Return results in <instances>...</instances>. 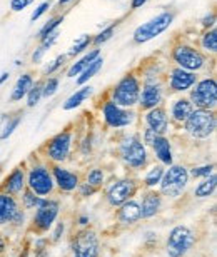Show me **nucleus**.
Returning a JSON list of instances; mask_svg holds the SVG:
<instances>
[{
    "instance_id": "f257e3e1",
    "label": "nucleus",
    "mask_w": 217,
    "mask_h": 257,
    "mask_svg": "<svg viewBox=\"0 0 217 257\" xmlns=\"http://www.w3.org/2000/svg\"><path fill=\"white\" fill-rule=\"evenodd\" d=\"M119 159L131 171H142L149 164L147 147L144 146L139 134H126L117 144Z\"/></svg>"
},
{
    "instance_id": "f03ea898",
    "label": "nucleus",
    "mask_w": 217,
    "mask_h": 257,
    "mask_svg": "<svg viewBox=\"0 0 217 257\" xmlns=\"http://www.w3.org/2000/svg\"><path fill=\"white\" fill-rule=\"evenodd\" d=\"M141 77L137 72L131 70L114 84L108 99L124 109H136L139 104V95H141Z\"/></svg>"
},
{
    "instance_id": "7ed1b4c3",
    "label": "nucleus",
    "mask_w": 217,
    "mask_h": 257,
    "mask_svg": "<svg viewBox=\"0 0 217 257\" xmlns=\"http://www.w3.org/2000/svg\"><path fill=\"white\" fill-rule=\"evenodd\" d=\"M170 59H172L175 67H180V69L189 72H195V74L204 70L209 64V55H205L200 49L187 42L175 44L170 49Z\"/></svg>"
},
{
    "instance_id": "20e7f679",
    "label": "nucleus",
    "mask_w": 217,
    "mask_h": 257,
    "mask_svg": "<svg viewBox=\"0 0 217 257\" xmlns=\"http://www.w3.org/2000/svg\"><path fill=\"white\" fill-rule=\"evenodd\" d=\"M184 132L194 141H205L212 137L217 128V117L214 110L194 109L192 114L182 124Z\"/></svg>"
},
{
    "instance_id": "39448f33",
    "label": "nucleus",
    "mask_w": 217,
    "mask_h": 257,
    "mask_svg": "<svg viewBox=\"0 0 217 257\" xmlns=\"http://www.w3.org/2000/svg\"><path fill=\"white\" fill-rule=\"evenodd\" d=\"M25 184L27 189L40 197H50L55 191V184L50 172V164L35 162L29 169H25Z\"/></svg>"
},
{
    "instance_id": "423d86ee",
    "label": "nucleus",
    "mask_w": 217,
    "mask_h": 257,
    "mask_svg": "<svg viewBox=\"0 0 217 257\" xmlns=\"http://www.w3.org/2000/svg\"><path fill=\"white\" fill-rule=\"evenodd\" d=\"M72 146H74V131L72 127H65L62 132L50 137L42 147L45 161L49 164H64L70 159Z\"/></svg>"
},
{
    "instance_id": "0eeeda50",
    "label": "nucleus",
    "mask_w": 217,
    "mask_h": 257,
    "mask_svg": "<svg viewBox=\"0 0 217 257\" xmlns=\"http://www.w3.org/2000/svg\"><path fill=\"white\" fill-rule=\"evenodd\" d=\"M189 169L184 164H172L164 171V176L159 184L162 195L169 199H177L184 194L189 184Z\"/></svg>"
},
{
    "instance_id": "6e6552de",
    "label": "nucleus",
    "mask_w": 217,
    "mask_h": 257,
    "mask_svg": "<svg viewBox=\"0 0 217 257\" xmlns=\"http://www.w3.org/2000/svg\"><path fill=\"white\" fill-rule=\"evenodd\" d=\"M175 19V12L174 10H164L159 15H156L154 19L147 20L146 24H141L139 27L134 30L132 34V40L134 44L137 45H142V44H147L151 42L152 39L159 37L162 32H165L170 25H172Z\"/></svg>"
},
{
    "instance_id": "1a4fd4ad",
    "label": "nucleus",
    "mask_w": 217,
    "mask_h": 257,
    "mask_svg": "<svg viewBox=\"0 0 217 257\" xmlns=\"http://www.w3.org/2000/svg\"><path fill=\"white\" fill-rule=\"evenodd\" d=\"M195 245L194 230L184 224L174 225L165 239V254L169 257H185Z\"/></svg>"
},
{
    "instance_id": "9d476101",
    "label": "nucleus",
    "mask_w": 217,
    "mask_h": 257,
    "mask_svg": "<svg viewBox=\"0 0 217 257\" xmlns=\"http://www.w3.org/2000/svg\"><path fill=\"white\" fill-rule=\"evenodd\" d=\"M139 189H141V181L136 177L117 179L105 189V202L108 204V207L117 209L124 202L136 197Z\"/></svg>"
},
{
    "instance_id": "9b49d317",
    "label": "nucleus",
    "mask_w": 217,
    "mask_h": 257,
    "mask_svg": "<svg viewBox=\"0 0 217 257\" xmlns=\"http://www.w3.org/2000/svg\"><path fill=\"white\" fill-rule=\"evenodd\" d=\"M60 214V200L52 197H44L40 205L34 210L32 220H30V230L37 234L49 232L54 222Z\"/></svg>"
},
{
    "instance_id": "f8f14e48",
    "label": "nucleus",
    "mask_w": 217,
    "mask_h": 257,
    "mask_svg": "<svg viewBox=\"0 0 217 257\" xmlns=\"http://www.w3.org/2000/svg\"><path fill=\"white\" fill-rule=\"evenodd\" d=\"M189 100L195 109L215 110L217 105V82L215 77H204L195 82V85L187 92Z\"/></svg>"
},
{
    "instance_id": "ddd939ff",
    "label": "nucleus",
    "mask_w": 217,
    "mask_h": 257,
    "mask_svg": "<svg viewBox=\"0 0 217 257\" xmlns=\"http://www.w3.org/2000/svg\"><path fill=\"white\" fill-rule=\"evenodd\" d=\"M100 114H102V119H104V124L108 128H114V131L131 127L137 119L136 110L124 109V107L114 104L111 99L104 100V104L100 105Z\"/></svg>"
},
{
    "instance_id": "4468645a",
    "label": "nucleus",
    "mask_w": 217,
    "mask_h": 257,
    "mask_svg": "<svg viewBox=\"0 0 217 257\" xmlns=\"http://www.w3.org/2000/svg\"><path fill=\"white\" fill-rule=\"evenodd\" d=\"M74 257H100V239L94 229H80L72 239Z\"/></svg>"
},
{
    "instance_id": "2eb2a0df",
    "label": "nucleus",
    "mask_w": 217,
    "mask_h": 257,
    "mask_svg": "<svg viewBox=\"0 0 217 257\" xmlns=\"http://www.w3.org/2000/svg\"><path fill=\"white\" fill-rule=\"evenodd\" d=\"M199 80V74L195 72L184 70L180 67H170L167 79H165V89L172 94H187V92L195 85V82Z\"/></svg>"
},
{
    "instance_id": "dca6fc26",
    "label": "nucleus",
    "mask_w": 217,
    "mask_h": 257,
    "mask_svg": "<svg viewBox=\"0 0 217 257\" xmlns=\"http://www.w3.org/2000/svg\"><path fill=\"white\" fill-rule=\"evenodd\" d=\"M50 172H52V179L55 187L64 194H72L77 191L80 184V176L74 171H69L62 164H50Z\"/></svg>"
},
{
    "instance_id": "f3484780",
    "label": "nucleus",
    "mask_w": 217,
    "mask_h": 257,
    "mask_svg": "<svg viewBox=\"0 0 217 257\" xmlns=\"http://www.w3.org/2000/svg\"><path fill=\"white\" fill-rule=\"evenodd\" d=\"M144 124L147 128H151L157 134V136H167L169 128H170V120L165 105L154 107L151 110L144 112Z\"/></svg>"
},
{
    "instance_id": "a211bd4d",
    "label": "nucleus",
    "mask_w": 217,
    "mask_h": 257,
    "mask_svg": "<svg viewBox=\"0 0 217 257\" xmlns=\"http://www.w3.org/2000/svg\"><path fill=\"white\" fill-rule=\"evenodd\" d=\"M141 205V219H152L164 207V195L156 189H146L139 200Z\"/></svg>"
},
{
    "instance_id": "6ab92c4d",
    "label": "nucleus",
    "mask_w": 217,
    "mask_h": 257,
    "mask_svg": "<svg viewBox=\"0 0 217 257\" xmlns=\"http://www.w3.org/2000/svg\"><path fill=\"white\" fill-rule=\"evenodd\" d=\"M195 107L192 105V102L189 100L187 95H180L177 99H174L170 102V107H169V120L170 124L174 125H179L182 127V124L187 120V117L192 114V110Z\"/></svg>"
},
{
    "instance_id": "aec40b11",
    "label": "nucleus",
    "mask_w": 217,
    "mask_h": 257,
    "mask_svg": "<svg viewBox=\"0 0 217 257\" xmlns=\"http://www.w3.org/2000/svg\"><path fill=\"white\" fill-rule=\"evenodd\" d=\"M25 187H27V184H25V169L22 166L15 167L5 177L4 184H0V191L14 195V197H20V194L25 191Z\"/></svg>"
},
{
    "instance_id": "412c9836",
    "label": "nucleus",
    "mask_w": 217,
    "mask_h": 257,
    "mask_svg": "<svg viewBox=\"0 0 217 257\" xmlns=\"http://www.w3.org/2000/svg\"><path fill=\"white\" fill-rule=\"evenodd\" d=\"M117 222L124 225V227H131V225H136L139 220H141V205H139V200L131 199L127 202H124L121 207H117Z\"/></svg>"
},
{
    "instance_id": "4be33fe9",
    "label": "nucleus",
    "mask_w": 217,
    "mask_h": 257,
    "mask_svg": "<svg viewBox=\"0 0 217 257\" xmlns=\"http://www.w3.org/2000/svg\"><path fill=\"white\" fill-rule=\"evenodd\" d=\"M152 152L159 164L164 167H169L174 164V152H172V142L167 136H157L152 142Z\"/></svg>"
},
{
    "instance_id": "5701e85b",
    "label": "nucleus",
    "mask_w": 217,
    "mask_h": 257,
    "mask_svg": "<svg viewBox=\"0 0 217 257\" xmlns=\"http://www.w3.org/2000/svg\"><path fill=\"white\" fill-rule=\"evenodd\" d=\"M19 209H20V202L17 197L0 191V227L10 224V220L17 214Z\"/></svg>"
},
{
    "instance_id": "b1692460",
    "label": "nucleus",
    "mask_w": 217,
    "mask_h": 257,
    "mask_svg": "<svg viewBox=\"0 0 217 257\" xmlns=\"http://www.w3.org/2000/svg\"><path fill=\"white\" fill-rule=\"evenodd\" d=\"M34 74H30V72H25V74H22L17 79V82H15L14 89L12 92H10L9 95V100L10 102H20L22 99H25V95L29 94V90L32 89L34 85Z\"/></svg>"
},
{
    "instance_id": "393cba45",
    "label": "nucleus",
    "mask_w": 217,
    "mask_h": 257,
    "mask_svg": "<svg viewBox=\"0 0 217 257\" xmlns=\"http://www.w3.org/2000/svg\"><path fill=\"white\" fill-rule=\"evenodd\" d=\"M92 94H94V87L92 85H89V84L80 85L70 97H67L65 102L62 104V109L64 110H75L77 107H80L87 99H90Z\"/></svg>"
},
{
    "instance_id": "a878e982",
    "label": "nucleus",
    "mask_w": 217,
    "mask_h": 257,
    "mask_svg": "<svg viewBox=\"0 0 217 257\" xmlns=\"http://www.w3.org/2000/svg\"><path fill=\"white\" fill-rule=\"evenodd\" d=\"M99 55H100V49H90V50H87V52L82 55V57L77 60V62H74V64L69 67V70H67V77H69V79H74V77H77L82 70L85 69L87 65L92 62V60L99 57Z\"/></svg>"
},
{
    "instance_id": "bb28decb",
    "label": "nucleus",
    "mask_w": 217,
    "mask_h": 257,
    "mask_svg": "<svg viewBox=\"0 0 217 257\" xmlns=\"http://www.w3.org/2000/svg\"><path fill=\"white\" fill-rule=\"evenodd\" d=\"M102 65H104V57H102V55H99V57L92 60V62H90L89 65H87L85 69L82 70L79 75H77V85L80 87V85L89 84V80H90V79H94V77L100 72Z\"/></svg>"
},
{
    "instance_id": "cd10ccee",
    "label": "nucleus",
    "mask_w": 217,
    "mask_h": 257,
    "mask_svg": "<svg viewBox=\"0 0 217 257\" xmlns=\"http://www.w3.org/2000/svg\"><path fill=\"white\" fill-rule=\"evenodd\" d=\"M215 189H217V176H215V172H214V174H210L209 177L202 179V182H199L197 186H195L194 197L207 199V197H210V195L215 192Z\"/></svg>"
},
{
    "instance_id": "c85d7f7f",
    "label": "nucleus",
    "mask_w": 217,
    "mask_h": 257,
    "mask_svg": "<svg viewBox=\"0 0 217 257\" xmlns=\"http://www.w3.org/2000/svg\"><path fill=\"white\" fill-rule=\"evenodd\" d=\"M200 50L205 55H215L217 52V30L214 29H207L204 30V34L200 35Z\"/></svg>"
},
{
    "instance_id": "c756f323",
    "label": "nucleus",
    "mask_w": 217,
    "mask_h": 257,
    "mask_svg": "<svg viewBox=\"0 0 217 257\" xmlns=\"http://www.w3.org/2000/svg\"><path fill=\"white\" fill-rule=\"evenodd\" d=\"M164 171H165V167L162 166V164H156V166H152L151 169H149L141 184L146 189H156V187H159V184H161V179L164 176Z\"/></svg>"
},
{
    "instance_id": "7c9ffc66",
    "label": "nucleus",
    "mask_w": 217,
    "mask_h": 257,
    "mask_svg": "<svg viewBox=\"0 0 217 257\" xmlns=\"http://www.w3.org/2000/svg\"><path fill=\"white\" fill-rule=\"evenodd\" d=\"M44 99V79H39L34 82L32 89L29 90V94L25 95V100H27V105L29 109H34L40 104V100Z\"/></svg>"
},
{
    "instance_id": "2f4dec72",
    "label": "nucleus",
    "mask_w": 217,
    "mask_h": 257,
    "mask_svg": "<svg viewBox=\"0 0 217 257\" xmlns=\"http://www.w3.org/2000/svg\"><path fill=\"white\" fill-rule=\"evenodd\" d=\"M90 45H92V35H87V34L80 35V37L74 42V45L69 49V52L65 54L67 59H74V57H77V55L85 54Z\"/></svg>"
},
{
    "instance_id": "473e14b6",
    "label": "nucleus",
    "mask_w": 217,
    "mask_h": 257,
    "mask_svg": "<svg viewBox=\"0 0 217 257\" xmlns=\"http://www.w3.org/2000/svg\"><path fill=\"white\" fill-rule=\"evenodd\" d=\"M22 112H17L15 115L12 117H7V120H5V124L2 125V131H0V141H7V139L12 136L15 132V128L20 125V122H22Z\"/></svg>"
},
{
    "instance_id": "72a5a7b5",
    "label": "nucleus",
    "mask_w": 217,
    "mask_h": 257,
    "mask_svg": "<svg viewBox=\"0 0 217 257\" xmlns=\"http://www.w3.org/2000/svg\"><path fill=\"white\" fill-rule=\"evenodd\" d=\"M64 20H65V15L64 14H57V15H54V17H50L47 22H45L42 27H40L39 34H37V39L40 40V39H44L45 35L52 34V32H55V30H59L60 24L64 22Z\"/></svg>"
},
{
    "instance_id": "f704fd0d",
    "label": "nucleus",
    "mask_w": 217,
    "mask_h": 257,
    "mask_svg": "<svg viewBox=\"0 0 217 257\" xmlns=\"http://www.w3.org/2000/svg\"><path fill=\"white\" fill-rule=\"evenodd\" d=\"M117 27H119V20H116V22L111 25H107V27L102 29L97 35H92V45L97 49V47H100V45H104L105 42H108V40L114 37V34H116Z\"/></svg>"
},
{
    "instance_id": "c9c22d12",
    "label": "nucleus",
    "mask_w": 217,
    "mask_h": 257,
    "mask_svg": "<svg viewBox=\"0 0 217 257\" xmlns=\"http://www.w3.org/2000/svg\"><path fill=\"white\" fill-rule=\"evenodd\" d=\"M20 200H22L24 210H35L40 205V202L44 200V197H40V195L34 194L32 191H29V189L25 187V191L20 194Z\"/></svg>"
},
{
    "instance_id": "e433bc0d",
    "label": "nucleus",
    "mask_w": 217,
    "mask_h": 257,
    "mask_svg": "<svg viewBox=\"0 0 217 257\" xmlns=\"http://www.w3.org/2000/svg\"><path fill=\"white\" fill-rule=\"evenodd\" d=\"M84 182L90 184V186H94L97 189H102V186L105 184V172H104V169H100V167L90 169V171L87 172Z\"/></svg>"
},
{
    "instance_id": "4c0bfd02",
    "label": "nucleus",
    "mask_w": 217,
    "mask_h": 257,
    "mask_svg": "<svg viewBox=\"0 0 217 257\" xmlns=\"http://www.w3.org/2000/svg\"><path fill=\"white\" fill-rule=\"evenodd\" d=\"M215 172V164H204V166H195L189 171V177L194 179H205L210 174Z\"/></svg>"
},
{
    "instance_id": "58836bf2",
    "label": "nucleus",
    "mask_w": 217,
    "mask_h": 257,
    "mask_svg": "<svg viewBox=\"0 0 217 257\" xmlns=\"http://www.w3.org/2000/svg\"><path fill=\"white\" fill-rule=\"evenodd\" d=\"M65 62H67V55L65 54H60V55H57V57L54 59V60H50V62L44 67V75H54V74H57L62 67L65 65Z\"/></svg>"
},
{
    "instance_id": "ea45409f",
    "label": "nucleus",
    "mask_w": 217,
    "mask_h": 257,
    "mask_svg": "<svg viewBox=\"0 0 217 257\" xmlns=\"http://www.w3.org/2000/svg\"><path fill=\"white\" fill-rule=\"evenodd\" d=\"M60 85V77H47L44 80V97L45 99H50L57 94Z\"/></svg>"
},
{
    "instance_id": "a19ab883",
    "label": "nucleus",
    "mask_w": 217,
    "mask_h": 257,
    "mask_svg": "<svg viewBox=\"0 0 217 257\" xmlns=\"http://www.w3.org/2000/svg\"><path fill=\"white\" fill-rule=\"evenodd\" d=\"M59 35H60V32L59 30H55V32H52V34H49V35H45L44 39H40L39 40V45H42V47L45 49V50H50L54 47V44L57 42V40H59Z\"/></svg>"
},
{
    "instance_id": "79ce46f5",
    "label": "nucleus",
    "mask_w": 217,
    "mask_h": 257,
    "mask_svg": "<svg viewBox=\"0 0 217 257\" xmlns=\"http://www.w3.org/2000/svg\"><path fill=\"white\" fill-rule=\"evenodd\" d=\"M52 7V4H50V0H45V2H42L40 5H37V9L34 10L32 15H30V22H35V20H39L42 15L47 12V10Z\"/></svg>"
},
{
    "instance_id": "37998d69",
    "label": "nucleus",
    "mask_w": 217,
    "mask_h": 257,
    "mask_svg": "<svg viewBox=\"0 0 217 257\" xmlns=\"http://www.w3.org/2000/svg\"><path fill=\"white\" fill-rule=\"evenodd\" d=\"M77 191H79L80 197H92V195H95L99 192V189L90 186V184H87V182H80L79 187H77Z\"/></svg>"
},
{
    "instance_id": "c03bdc74",
    "label": "nucleus",
    "mask_w": 217,
    "mask_h": 257,
    "mask_svg": "<svg viewBox=\"0 0 217 257\" xmlns=\"http://www.w3.org/2000/svg\"><path fill=\"white\" fill-rule=\"evenodd\" d=\"M35 0H10V10L12 12H22L27 7H30Z\"/></svg>"
},
{
    "instance_id": "a18cd8bd",
    "label": "nucleus",
    "mask_w": 217,
    "mask_h": 257,
    "mask_svg": "<svg viewBox=\"0 0 217 257\" xmlns=\"http://www.w3.org/2000/svg\"><path fill=\"white\" fill-rule=\"evenodd\" d=\"M215 12H209V14H205L202 19H200V25H202V29L204 30H207V29H214L215 27Z\"/></svg>"
},
{
    "instance_id": "49530a36",
    "label": "nucleus",
    "mask_w": 217,
    "mask_h": 257,
    "mask_svg": "<svg viewBox=\"0 0 217 257\" xmlns=\"http://www.w3.org/2000/svg\"><path fill=\"white\" fill-rule=\"evenodd\" d=\"M9 225H12V227H22V225H25V210L22 207L17 210V214L12 217Z\"/></svg>"
},
{
    "instance_id": "de8ad7c7",
    "label": "nucleus",
    "mask_w": 217,
    "mask_h": 257,
    "mask_svg": "<svg viewBox=\"0 0 217 257\" xmlns=\"http://www.w3.org/2000/svg\"><path fill=\"white\" fill-rule=\"evenodd\" d=\"M157 137V134L156 132H154V131H151V128H144V131H142V136H141V141L144 142V146H149V147H151L152 146V142H154V139H156Z\"/></svg>"
},
{
    "instance_id": "09e8293b",
    "label": "nucleus",
    "mask_w": 217,
    "mask_h": 257,
    "mask_svg": "<svg viewBox=\"0 0 217 257\" xmlns=\"http://www.w3.org/2000/svg\"><path fill=\"white\" fill-rule=\"evenodd\" d=\"M45 54H47V50H45L42 45H39V47L34 49L32 55H30V62H32V64H40V62H42V59H44Z\"/></svg>"
},
{
    "instance_id": "8fccbe9b",
    "label": "nucleus",
    "mask_w": 217,
    "mask_h": 257,
    "mask_svg": "<svg viewBox=\"0 0 217 257\" xmlns=\"http://www.w3.org/2000/svg\"><path fill=\"white\" fill-rule=\"evenodd\" d=\"M92 147H94V137L89 134V136L80 142V152L84 154V156H87V154L92 152Z\"/></svg>"
},
{
    "instance_id": "3c124183",
    "label": "nucleus",
    "mask_w": 217,
    "mask_h": 257,
    "mask_svg": "<svg viewBox=\"0 0 217 257\" xmlns=\"http://www.w3.org/2000/svg\"><path fill=\"white\" fill-rule=\"evenodd\" d=\"M64 229H65L64 222H59V224L55 225V229H54V232H52V242H59L60 237H62V234H64Z\"/></svg>"
},
{
    "instance_id": "603ef678",
    "label": "nucleus",
    "mask_w": 217,
    "mask_h": 257,
    "mask_svg": "<svg viewBox=\"0 0 217 257\" xmlns=\"http://www.w3.org/2000/svg\"><path fill=\"white\" fill-rule=\"evenodd\" d=\"M77 222H79V225L82 229H85V227H89V224H90V217L89 215H80L79 219H77Z\"/></svg>"
},
{
    "instance_id": "864d4df0",
    "label": "nucleus",
    "mask_w": 217,
    "mask_h": 257,
    "mask_svg": "<svg viewBox=\"0 0 217 257\" xmlns=\"http://www.w3.org/2000/svg\"><path fill=\"white\" fill-rule=\"evenodd\" d=\"M147 0H131V10H137L141 9L142 5H146Z\"/></svg>"
},
{
    "instance_id": "5fc2aeb1",
    "label": "nucleus",
    "mask_w": 217,
    "mask_h": 257,
    "mask_svg": "<svg viewBox=\"0 0 217 257\" xmlns=\"http://www.w3.org/2000/svg\"><path fill=\"white\" fill-rule=\"evenodd\" d=\"M5 249H7V245H5V239H4L2 232H0V255L5 252Z\"/></svg>"
},
{
    "instance_id": "6e6d98bb",
    "label": "nucleus",
    "mask_w": 217,
    "mask_h": 257,
    "mask_svg": "<svg viewBox=\"0 0 217 257\" xmlns=\"http://www.w3.org/2000/svg\"><path fill=\"white\" fill-rule=\"evenodd\" d=\"M9 77H10L9 72H2V74H0V85H2L4 82H7V80H9Z\"/></svg>"
},
{
    "instance_id": "4d7b16f0",
    "label": "nucleus",
    "mask_w": 217,
    "mask_h": 257,
    "mask_svg": "<svg viewBox=\"0 0 217 257\" xmlns=\"http://www.w3.org/2000/svg\"><path fill=\"white\" fill-rule=\"evenodd\" d=\"M70 2H74V0H57V5H59V7H65V5H69Z\"/></svg>"
},
{
    "instance_id": "13d9d810",
    "label": "nucleus",
    "mask_w": 217,
    "mask_h": 257,
    "mask_svg": "<svg viewBox=\"0 0 217 257\" xmlns=\"http://www.w3.org/2000/svg\"><path fill=\"white\" fill-rule=\"evenodd\" d=\"M2 174H4V167H2V164H0V177H2Z\"/></svg>"
}]
</instances>
